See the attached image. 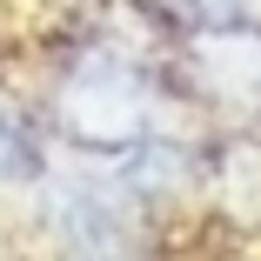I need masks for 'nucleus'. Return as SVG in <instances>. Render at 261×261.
Wrapping results in <instances>:
<instances>
[{"label": "nucleus", "mask_w": 261, "mask_h": 261, "mask_svg": "<svg viewBox=\"0 0 261 261\" xmlns=\"http://www.w3.org/2000/svg\"><path fill=\"white\" fill-rule=\"evenodd\" d=\"M0 181H40V141L14 108H0Z\"/></svg>", "instance_id": "20e7f679"}, {"label": "nucleus", "mask_w": 261, "mask_h": 261, "mask_svg": "<svg viewBox=\"0 0 261 261\" xmlns=\"http://www.w3.org/2000/svg\"><path fill=\"white\" fill-rule=\"evenodd\" d=\"M168 20H181V27H215V20H234L241 14V0H154Z\"/></svg>", "instance_id": "39448f33"}, {"label": "nucleus", "mask_w": 261, "mask_h": 261, "mask_svg": "<svg viewBox=\"0 0 261 261\" xmlns=\"http://www.w3.org/2000/svg\"><path fill=\"white\" fill-rule=\"evenodd\" d=\"M154 74L121 54V47H87V54L61 74V94H54V114H61V134L81 141V147H108V154H127L134 141L154 134Z\"/></svg>", "instance_id": "f257e3e1"}, {"label": "nucleus", "mask_w": 261, "mask_h": 261, "mask_svg": "<svg viewBox=\"0 0 261 261\" xmlns=\"http://www.w3.org/2000/svg\"><path fill=\"white\" fill-rule=\"evenodd\" d=\"M188 74L201 81L207 100L234 114H261V27L248 20L188 27Z\"/></svg>", "instance_id": "7ed1b4c3"}, {"label": "nucleus", "mask_w": 261, "mask_h": 261, "mask_svg": "<svg viewBox=\"0 0 261 261\" xmlns=\"http://www.w3.org/2000/svg\"><path fill=\"white\" fill-rule=\"evenodd\" d=\"M47 228L67 254H127L141 248V221H134V188H94V181H67L47 194Z\"/></svg>", "instance_id": "f03ea898"}]
</instances>
